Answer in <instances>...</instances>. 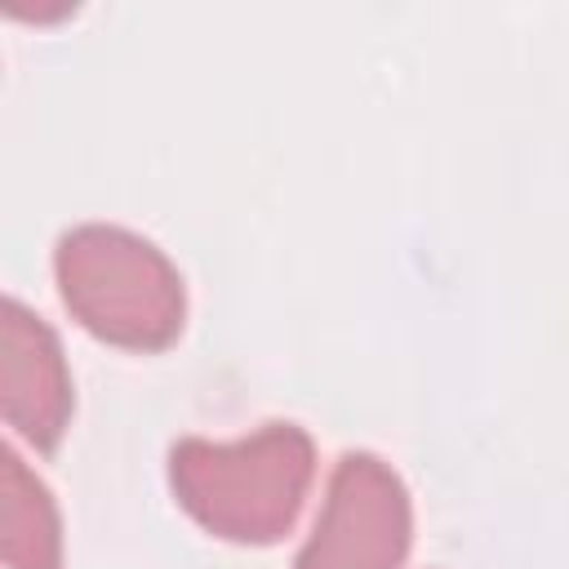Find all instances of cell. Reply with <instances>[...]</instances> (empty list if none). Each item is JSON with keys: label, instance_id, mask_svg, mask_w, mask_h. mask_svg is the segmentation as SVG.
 <instances>
[{"label": "cell", "instance_id": "obj_3", "mask_svg": "<svg viewBox=\"0 0 569 569\" xmlns=\"http://www.w3.org/2000/svg\"><path fill=\"white\" fill-rule=\"evenodd\" d=\"M409 542L413 502L400 471L369 449H347L329 471L293 569H400Z\"/></svg>", "mask_w": 569, "mask_h": 569}, {"label": "cell", "instance_id": "obj_5", "mask_svg": "<svg viewBox=\"0 0 569 569\" xmlns=\"http://www.w3.org/2000/svg\"><path fill=\"white\" fill-rule=\"evenodd\" d=\"M0 556L9 569H62L58 502L13 445H0Z\"/></svg>", "mask_w": 569, "mask_h": 569}, {"label": "cell", "instance_id": "obj_1", "mask_svg": "<svg viewBox=\"0 0 569 569\" xmlns=\"http://www.w3.org/2000/svg\"><path fill=\"white\" fill-rule=\"evenodd\" d=\"M316 476L307 427L276 418L240 440L182 436L169 445V485L182 511L227 542H276L293 529Z\"/></svg>", "mask_w": 569, "mask_h": 569}, {"label": "cell", "instance_id": "obj_4", "mask_svg": "<svg viewBox=\"0 0 569 569\" xmlns=\"http://www.w3.org/2000/svg\"><path fill=\"white\" fill-rule=\"evenodd\" d=\"M0 413L36 449H53L71 422L62 342L13 293L0 302Z\"/></svg>", "mask_w": 569, "mask_h": 569}, {"label": "cell", "instance_id": "obj_2", "mask_svg": "<svg viewBox=\"0 0 569 569\" xmlns=\"http://www.w3.org/2000/svg\"><path fill=\"white\" fill-rule=\"evenodd\" d=\"M53 276L67 311L102 342L160 351L182 333V271L156 240L120 222L67 227L53 244Z\"/></svg>", "mask_w": 569, "mask_h": 569}]
</instances>
